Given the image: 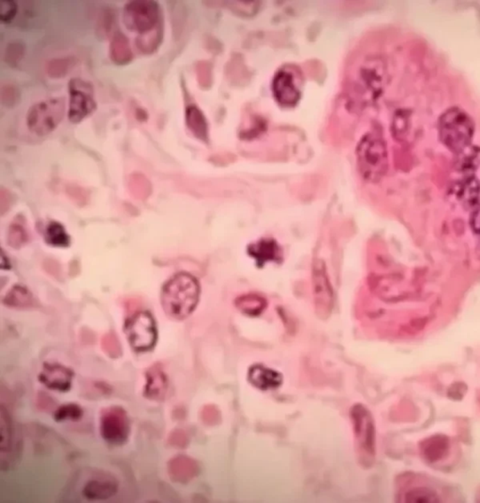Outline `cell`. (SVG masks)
Masks as SVG:
<instances>
[{"mask_svg":"<svg viewBox=\"0 0 480 503\" xmlns=\"http://www.w3.org/2000/svg\"><path fill=\"white\" fill-rule=\"evenodd\" d=\"M199 297L200 286L197 279L190 274H178L162 288V308L173 320H184L196 310Z\"/></svg>","mask_w":480,"mask_h":503,"instance_id":"cell-1","label":"cell"},{"mask_svg":"<svg viewBox=\"0 0 480 503\" xmlns=\"http://www.w3.org/2000/svg\"><path fill=\"white\" fill-rule=\"evenodd\" d=\"M439 133L442 143L453 152H461L470 143L474 123L470 116L460 109H450L440 118Z\"/></svg>","mask_w":480,"mask_h":503,"instance_id":"cell-2","label":"cell"},{"mask_svg":"<svg viewBox=\"0 0 480 503\" xmlns=\"http://www.w3.org/2000/svg\"><path fill=\"white\" fill-rule=\"evenodd\" d=\"M65 114V98H48L35 103L28 109L26 126L34 134L45 136L57 129Z\"/></svg>","mask_w":480,"mask_h":503,"instance_id":"cell-3","label":"cell"},{"mask_svg":"<svg viewBox=\"0 0 480 503\" xmlns=\"http://www.w3.org/2000/svg\"><path fill=\"white\" fill-rule=\"evenodd\" d=\"M357 164L365 179L372 182L380 180L388 167V157L382 139L375 135L363 138L357 148Z\"/></svg>","mask_w":480,"mask_h":503,"instance_id":"cell-4","label":"cell"},{"mask_svg":"<svg viewBox=\"0 0 480 503\" xmlns=\"http://www.w3.org/2000/svg\"><path fill=\"white\" fill-rule=\"evenodd\" d=\"M162 21L160 5L153 0H132L124 6V25L138 35L153 30Z\"/></svg>","mask_w":480,"mask_h":503,"instance_id":"cell-5","label":"cell"},{"mask_svg":"<svg viewBox=\"0 0 480 503\" xmlns=\"http://www.w3.org/2000/svg\"><path fill=\"white\" fill-rule=\"evenodd\" d=\"M68 117L71 123L78 124L97 109L92 82L79 78L69 82Z\"/></svg>","mask_w":480,"mask_h":503,"instance_id":"cell-6","label":"cell"},{"mask_svg":"<svg viewBox=\"0 0 480 503\" xmlns=\"http://www.w3.org/2000/svg\"><path fill=\"white\" fill-rule=\"evenodd\" d=\"M125 332L130 346L137 351H151L155 346L158 337L155 321L148 311L138 312L129 319Z\"/></svg>","mask_w":480,"mask_h":503,"instance_id":"cell-7","label":"cell"},{"mask_svg":"<svg viewBox=\"0 0 480 503\" xmlns=\"http://www.w3.org/2000/svg\"><path fill=\"white\" fill-rule=\"evenodd\" d=\"M101 435L103 440L113 445H122L130 435V422L124 409L109 407L101 412Z\"/></svg>","mask_w":480,"mask_h":503,"instance_id":"cell-8","label":"cell"},{"mask_svg":"<svg viewBox=\"0 0 480 503\" xmlns=\"http://www.w3.org/2000/svg\"><path fill=\"white\" fill-rule=\"evenodd\" d=\"M354 435L359 450L365 455L375 454V427L372 415L364 406L356 405L352 409Z\"/></svg>","mask_w":480,"mask_h":503,"instance_id":"cell-9","label":"cell"},{"mask_svg":"<svg viewBox=\"0 0 480 503\" xmlns=\"http://www.w3.org/2000/svg\"><path fill=\"white\" fill-rule=\"evenodd\" d=\"M74 372L60 364H44L39 375L40 382L49 389L67 392L70 390Z\"/></svg>","mask_w":480,"mask_h":503,"instance_id":"cell-10","label":"cell"},{"mask_svg":"<svg viewBox=\"0 0 480 503\" xmlns=\"http://www.w3.org/2000/svg\"><path fill=\"white\" fill-rule=\"evenodd\" d=\"M144 396L149 400L162 401L168 392V379L161 363L152 364L146 371Z\"/></svg>","mask_w":480,"mask_h":503,"instance_id":"cell-11","label":"cell"},{"mask_svg":"<svg viewBox=\"0 0 480 503\" xmlns=\"http://www.w3.org/2000/svg\"><path fill=\"white\" fill-rule=\"evenodd\" d=\"M314 298L317 310L320 313H329L332 307V291L325 276V266L322 263L314 266Z\"/></svg>","mask_w":480,"mask_h":503,"instance_id":"cell-12","label":"cell"},{"mask_svg":"<svg viewBox=\"0 0 480 503\" xmlns=\"http://www.w3.org/2000/svg\"><path fill=\"white\" fill-rule=\"evenodd\" d=\"M167 472L171 480L175 483L187 484L196 477L198 467L191 457L177 456L168 462Z\"/></svg>","mask_w":480,"mask_h":503,"instance_id":"cell-13","label":"cell"},{"mask_svg":"<svg viewBox=\"0 0 480 503\" xmlns=\"http://www.w3.org/2000/svg\"><path fill=\"white\" fill-rule=\"evenodd\" d=\"M273 92L278 102L285 106L295 105L300 97L294 79L286 71L277 74L273 82Z\"/></svg>","mask_w":480,"mask_h":503,"instance_id":"cell-14","label":"cell"},{"mask_svg":"<svg viewBox=\"0 0 480 503\" xmlns=\"http://www.w3.org/2000/svg\"><path fill=\"white\" fill-rule=\"evenodd\" d=\"M248 379L253 387L260 390L276 389L282 385V374L262 364L250 367Z\"/></svg>","mask_w":480,"mask_h":503,"instance_id":"cell-15","label":"cell"},{"mask_svg":"<svg viewBox=\"0 0 480 503\" xmlns=\"http://www.w3.org/2000/svg\"><path fill=\"white\" fill-rule=\"evenodd\" d=\"M109 55L112 62L117 66H125L132 62L133 52L129 39L122 32H114L109 45Z\"/></svg>","mask_w":480,"mask_h":503,"instance_id":"cell-16","label":"cell"},{"mask_svg":"<svg viewBox=\"0 0 480 503\" xmlns=\"http://www.w3.org/2000/svg\"><path fill=\"white\" fill-rule=\"evenodd\" d=\"M117 491V484L113 481L94 480L85 484L83 494L89 500H105L114 496Z\"/></svg>","mask_w":480,"mask_h":503,"instance_id":"cell-17","label":"cell"},{"mask_svg":"<svg viewBox=\"0 0 480 503\" xmlns=\"http://www.w3.org/2000/svg\"><path fill=\"white\" fill-rule=\"evenodd\" d=\"M187 127L194 136L202 141L207 139V123L204 114L197 106H187L185 111Z\"/></svg>","mask_w":480,"mask_h":503,"instance_id":"cell-18","label":"cell"},{"mask_svg":"<svg viewBox=\"0 0 480 503\" xmlns=\"http://www.w3.org/2000/svg\"><path fill=\"white\" fill-rule=\"evenodd\" d=\"M164 33V22L162 21L153 30L138 35L135 41L136 47L144 55L154 54L162 44Z\"/></svg>","mask_w":480,"mask_h":503,"instance_id":"cell-19","label":"cell"},{"mask_svg":"<svg viewBox=\"0 0 480 503\" xmlns=\"http://www.w3.org/2000/svg\"><path fill=\"white\" fill-rule=\"evenodd\" d=\"M449 447V440L445 436H434L423 443L424 457L430 462L438 461L447 454Z\"/></svg>","mask_w":480,"mask_h":503,"instance_id":"cell-20","label":"cell"},{"mask_svg":"<svg viewBox=\"0 0 480 503\" xmlns=\"http://www.w3.org/2000/svg\"><path fill=\"white\" fill-rule=\"evenodd\" d=\"M250 254L257 262L265 263L274 261L279 256V247L273 240H262L250 247Z\"/></svg>","mask_w":480,"mask_h":503,"instance_id":"cell-21","label":"cell"},{"mask_svg":"<svg viewBox=\"0 0 480 503\" xmlns=\"http://www.w3.org/2000/svg\"><path fill=\"white\" fill-rule=\"evenodd\" d=\"M3 303L10 308H28L33 307L34 299L28 290L16 286L4 298Z\"/></svg>","mask_w":480,"mask_h":503,"instance_id":"cell-22","label":"cell"},{"mask_svg":"<svg viewBox=\"0 0 480 503\" xmlns=\"http://www.w3.org/2000/svg\"><path fill=\"white\" fill-rule=\"evenodd\" d=\"M128 188H129L130 195L139 201L148 199L152 191L151 183L149 182L148 178L138 173L130 175Z\"/></svg>","mask_w":480,"mask_h":503,"instance_id":"cell-23","label":"cell"},{"mask_svg":"<svg viewBox=\"0 0 480 503\" xmlns=\"http://www.w3.org/2000/svg\"><path fill=\"white\" fill-rule=\"evenodd\" d=\"M76 64V61L74 58H55L47 63L45 71L50 78L61 79L73 70Z\"/></svg>","mask_w":480,"mask_h":503,"instance_id":"cell-24","label":"cell"},{"mask_svg":"<svg viewBox=\"0 0 480 503\" xmlns=\"http://www.w3.org/2000/svg\"><path fill=\"white\" fill-rule=\"evenodd\" d=\"M45 238L48 243L55 247H66L69 245V236L62 226L58 222H52L46 229Z\"/></svg>","mask_w":480,"mask_h":503,"instance_id":"cell-25","label":"cell"},{"mask_svg":"<svg viewBox=\"0 0 480 503\" xmlns=\"http://www.w3.org/2000/svg\"><path fill=\"white\" fill-rule=\"evenodd\" d=\"M83 409L77 404H67L60 407L55 412V420L57 422L78 421L83 417Z\"/></svg>","mask_w":480,"mask_h":503,"instance_id":"cell-26","label":"cell"},{"mask_svg":"<svg viewBox=\"0 0 480 503\" xmlns=\"http://www.w3.org/2000/svg\"><path fill=\"white\" fill-rule=\"evenodd\" d=\"M26 46L22 42H12L8 44L5 50L4 60L8 65L16 67L25 55Z\"/></svg>","mask_w":480,"mask_h":503,"instance_id":"cell-27","label":"cell"},{"mask_svg":"<svg viewBox=\"0 0 480 503\" xmlns=\"http://www.w3.org/2000/svg\"><path fill=\"white\" fill-rule=\"evenodd\" d=\"M10 439H12V430H10L9 415L5 412L3 407H1V411H0V449H1V452L9 450Z\"/></svg>","mask_w":480,"mask_h":503,"instance_id":"cell-28","label":"cell"},{"mask_svg":"<svg viewBox=\"0 0 480 503\" xmlns=\"http://www.w3.org/2000/svg\"><path fill=\"white\" fill-rule=\"evenodd\" d=\"M0 98H1V103L5 107L15 108L20 103V90L15 85H3L1 87V91H0Z\"/></svg>","mask_w":480,"mask_h":503,"instance_id":"cell-29","label":"cell"},{"mask_svg":"<svg viewBox=\"0 0 480 503\" xmlns=\"http://www.w3.org/2000/svg\"><path fill=\"white\" fill-rule=\"evenodd\" d=\"M101 348L111 358H119L121 355V345L113 332L108 333L101 337Z\"/></svg>","mask_w":480,"mask_h":503,"instance_id":"cell-30","label":"cell"},{"mask_svg":"<svg viewBox=\"0 0 480 503\" xmlns=\"http://www.w3.org/2000/svg\"><path fill=\"white\" fill-rule=\"evenodd\" d=\"M22 222H18L16 220L15 222L10 225L9 231V243L12 247H19L25 244L26 239H28V234H26L25 226Z\"/></svg>","mask_w":480,"mask_h":503,"instance_id":"cell-31","label":"cell"},{"mask_svg":"<svg viewBox=\"0 0 480 503\" xmlns=\"http://www.w3.org/2000/svg\"><path fill=\"white\" fill-rule=\"evenodd\" d=\"M438 500L436 494L424 488L408 491L405 496V502H438Z\"/></svg>","mask_w":480,"mask_h":503,"instance_id":"cell-32","label":"cell"},{"mask_svg":"<svg viewBox=\"0 0 480 503\" xmlns=\"http://www.w3.org/2000/svg\"><path fill=\"white\" fill-rule=\"evenodd\" d=\"M18 6L12 0H1L0 1V21L2 23L12 22L17 13Z\"/></svg>","mask_w":480,"mask_h":503,"instance_id":"cell-33","label":"cell"},{"mask_svg":"<svg viewBox=\"0 0 480 503\" xmlns=\"http://www.w3.org/2000/svg\"><path fill=\"white\" fill-rule=\"evenodd\" d=\"M167 441L170 446L183 449L188 445L189 439L185 431L180 430V428H175V430L171 431Z\"/></svg>","mask_w":480,"mask_h":503,"instance_id":"cell-34","label":"cell"},{"mask_svg":"<svg viewBox=\"0 0 480 503\" xmlns=\"http://www.w3.org/2000/svg\"><path fill=\"white\" fill-rule=\"evenodd\" d=\"M37 406L41 411L49 412L55 408V403L54 399L48 396L47 394L41 392L37 396Z\"/></svg>","mask_w":480,"mask_h":503,"instance_id":"cell-35","label":"cell"},{"mask_svg":"<svg viewBox=\"0 0 480 503\" xmlns=\"http://www.w3.org/2000/svg\"><path fill=\"white\" fill-rule=\"evenodd\" d=\"M12 202V194L10 193L9 191L2 188L1 191H0V209H1V214H3L6 210L10 209Z\"/></svg>","mask_w":480,"mask_h":503,"instance_id":"cell-36","label":"cell"},{"mask_svg":"<svg viewBox=\"0 0 480 503\" xmlns=\"http://www.w3.org/2000/svg\"><path fill=\"white\" fill-rule=\"evenodd\" d=\"M114 15H112L111 13L106 12L105 15H103L101 19L100 28H98L103 31V34L108 35L109 32L111 31L112 26H114Z\"/></svg>","mask_w":480,"mask_h":503,"instance_id":"cell-37","label":"cell"},{"mask_svg":"<svg viewBox=\"0 0 480 503\" xmlns=\"http://www.w3.org/2000/svg\"><path fill=\"white\" fill-rule=\"evenodd\" d=\"M207 68L205 63L202 62L198 64V66H197V76H198L199 82L202 85V86H205V85H207Z\"/></svg>","mask_w":480,"mask_h":503,"instance_id":"cell-38","label":"cell"},{"mask_svg":"<svg viewBox=\"0 0 480 503\" xmlns=\"http://www.w3.org/2000/svg\"><path fill=\"white\" fill-rule=\"evenodd\" d=\"M135 117L138 121L146 122L148 121V113L144 108L138 107L135 109Z\"/></svg>","mask_w":480,"mask_h":503,"instance_id":"cell-39","label":"cell"}]
</instances>
